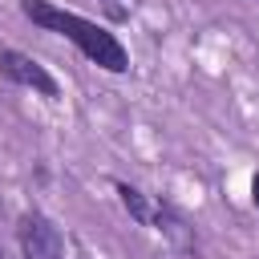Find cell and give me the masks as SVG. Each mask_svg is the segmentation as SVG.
I'll return each instance as SVG.
<instances>
[{"instance_id":"1","label":"cell","mask_w":259,"mask_h":259,"mask_svg":"<svg viewBox=\"0 0 259 259\" xmlns=\"http://www.w3.org/2000/svg\"><path fill=\"white\" fill-rule=\"evenodd\" d=\"M20 12H24L36 28L73 40L97 69H105V73H125V69H130L125 45H121L109 28H101L97 20H85V16H77V12H65V8H57V4H49V0H20Z\"/></svg>"},{"instance_id":"3","label":"cell","mask_w":259,"mask_h":259,"mask_svg":"<svg viewBox=\"0 0 259 259\" xmlns=\"http://www.w3.org/2000/svg\"><path fill=\"white\" fill-rule=\"evenodd\" d=\"M0 77L12 81V85L32 89V93H40V97H61L57 77H53L40 61H32L28 53H20V49H0Z\"/></svg>"},{"instance_id":"6","label":"cell","mask_w":259,"mask_h":259,"mask_svg":"<svg viewBox=\"0 0 259 259\" xmlns=\"http://www.w3.org/2000/svg\"><path fill=\"white\" fill-rule=\"evenodd\" d=\"M251 202H255V210H259V170L251 174Z\"/></svg>"},{"instance_id":"5","label":"cell","mask_w":259,"mask_h":259,"mask_svg":"<svg viewBox=\"0 0 259 259\" xmlns=\"http://www.w3.org/2000/svg\"><path fill=\"white\" fill-rule=\"evenodd\" d=\"M101 4H105V12H109V16H113V20H125V16H130V12H125V4H121V0H101Z\"/></svg>"},{"instance_id":"4","label":"cell","mask_w":259,"mask_h":259,"mask_svg":"<svg viewBox=\"0 0 259 259\" xmlns=\"http://www.w3.org/2000/svg\"><path fill=\"white\" fill-rule=\"evenodd\" d=\"M117 198H121V206L142 223V227H154V210H158V202H150L138 186H130V182H117Z\"/></svg>"},{"instance_id":"2","label":"cell","mask_w":259,"mask_h":259,"mask_svg":"<svg viewBox=\"0 0 259 259\" xmlns=\"http://www.w3.org/2000/svg\"><path fill=\"white\" fill-rule=\"evenodd\" d=\"M16 243H20L24 259H69L65 239H61V227H57L49 214H40V210L20 214V223H16Z\"/></svg>"}]
</instances>
